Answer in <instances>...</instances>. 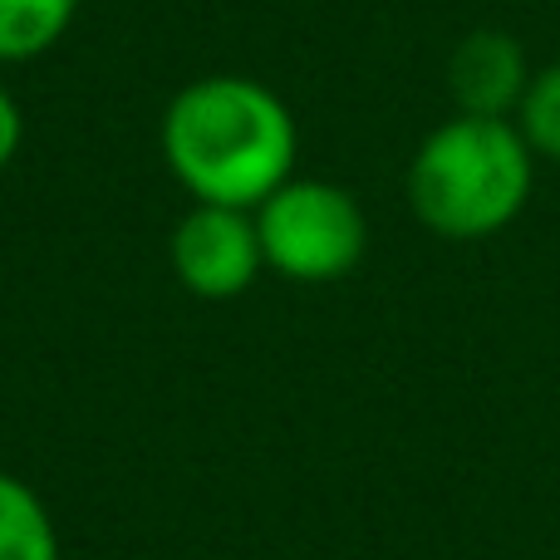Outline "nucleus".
Instances as JSON below:
<instances>
[{
  "mask_svg": "<svg viewBox=\"0 0 560 560\" xmlns=\"http://www.w3.org/2000/svg\"><path fill=\"white\" fill-rule=\"evenodd\" d=\"M300 153V133L280 94L246 74H207L163 114V158L173 177L207 207L256 212Z\"/></svg>",
  "mask_w": 560,
  "mask_h": 560,
  "instance_id": "f257e3e1",
  "label": "nucleus"
},
{
  "mask_svg": "<svg viewBox=\"0 0 560 560\" xmlns=\"http://www.w3.org/2000/svg\"><path fill=\"white\" fill-rule=\"evenodd\" d=\"M516 128L536 158L560 163V65H546L532 74L522 108H516Z\"/></svg>",
  "mask_w": 560,
  "mask_h": 560,
  "instance_id": "6e6552de",
  "label": "nucleus"
},
{
  "mask_svg": "<svg viewBox=\"0 0 560 560\" xmlns=\"http://www.w3.org/2000/svg\"><path fill=\"white\" fill-rule=\"evenodd\" d=\"M20 138H25V118H20V104L0 89V167H10V158L20 153Z\"/></svg>",
  "mask_w": 560,
  "mask_h": 560,
  "instance_id": "1a4fd4ad",
  "label": "nucleus"
},
{
  "mask_svg": "<svg viewBox=\"0 0 560 560\" xmlns=\"http://www.w3.org/2000/svg\"><path fill=\"white\" fill-rule=\"evenodd\" d=\"M0 560H59V532L39 492L0 472Z\"/></svg>",
  "mask_w": 560,
  "mask_h": 560,
  "instance_id": "423d86ee",
  "label": "nucleus"
},
{
  "mask_svg": "<svg viewBox=\"0 0 560 560\" xmlns=\"http://www.w3.org/2000/svg\"><path fill=\"white\" fill-rule=\"evenodd\" d=\"M79 0H0V65L39 59L74 25Z\"/></svg>",
  "mask_w": 560,
  "mask_h": 560,
  "instance_id": "0eeeda50",
  "label": "nucleus"
},
{
  "mask_svg": "<svg viewBox=\"0 0 560 560\" xmlns=\"http://www.w3.org/2000/svg\"><path fill=\"white\" fill-rule=\"evenodd\" d=\"M266 266L256 212L197 202L173 232V276L202 300H232L256 285Z\"/></svg>",
  "mask_w": 560,
  "mask_h": 560,
  "instance_id": "20e7f679",
  "label": "nucleus"
},
{
  "mask_svg": "<svg viewBox=\"0 0 560 560\" xmlns=\"http://www.w3.org/2000/svg\"><path fill=\"white\" fill-rule=\"evenodd\" d=\"M536 153L516 118L453 114L418 143L408 163L413 217L443 242H487L532 202Z\"/></svg>",
  "mask_w": 560,
  "mask_h": 560,
  "instance_id": "f03ea898",
  "label": "nucleus"
},
{
  "mask_svg": "<svg viewBox=\"0 0 560 560\" xmlns=\"http://www.w3.org/2000/svg\"><path fill=\"white\" fill-rule=\"evenodd\" d=\"M526 84H532L526 49L506 30H472L467 39H457L447 59V89L457 98V114L516 118Z\"/></svg>",
  "mask_w": 560,
  "mask_h": 560,
  "instance_id": "39448f33",
  "label": "nucleus"
},
{
  "mask_svg": "<svg viewBox=\"0 0 560 560\" xmlns=\"http://www.w3.org/2000/svg\"><path fill=\"white\" fill-rule=\"evenodd\" d=\"M266 266L300 285L349 276L369 252V222L354 192L319 177H290L256 207Z\"/></svg>",
  "mask_w": 560,
  "mask_h": 560,
  "instance_id": "7ed1b4c3",
  "label": "nucleus"
}]
</instances>
